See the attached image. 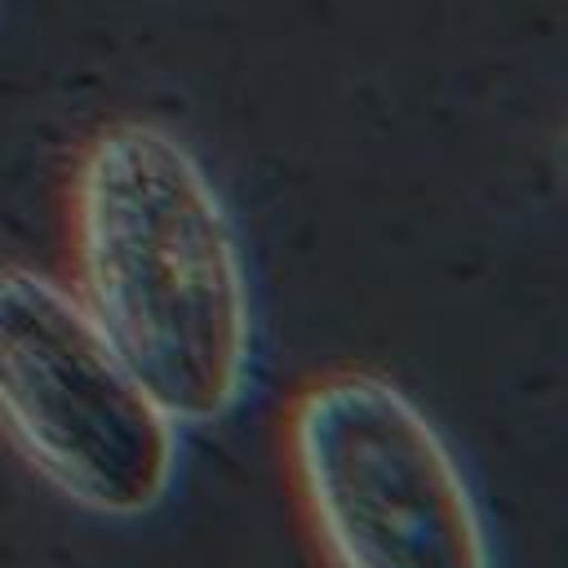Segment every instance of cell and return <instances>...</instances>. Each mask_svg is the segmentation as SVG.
<instances>
[{"instance_id":"cell-1","label":"cell","mask_w":568,"mask_h":568,"mask_svg":"<svg viewBox=\"0 0 568 568\" xmlns=\"http://www.w3.org/2000/svg\"><path fill=\"white\" fill-rule=\"evenodd\" d=\"M75 297L178 426H213L253 382L257 320L235 217L200 155L151 120L98 129L71 173Z\"/></svg>"},{"instance_id":"cell-2","label":"cell","mask_w":568,"mask_h":568,"mask_svg":"<svg viewBox=\"0 0 568 568\" xmlns=\"http://www.w3.org/2000/svg\"><path fill=\"white\" fill-rule=\"evenodd\" d=\"M284 448L328 568H497L462 457L390 377H315L288 408Z\"/></svg>"},{"instance_id":"cell-3","label":"cell","mask_w":568,"mask_h":568,"mask_svg":"<svg viewBox=\"0 0 568 568\" xmlns=\"http://www.w3.org/2000/svg\"><path fill=\"white\" fill-rule=\"evenodd\" d=\"M0 430L71 506L142 519L178 475V422L93 324L75 288L0 266Z\"/></svg>"}]
</instances>
